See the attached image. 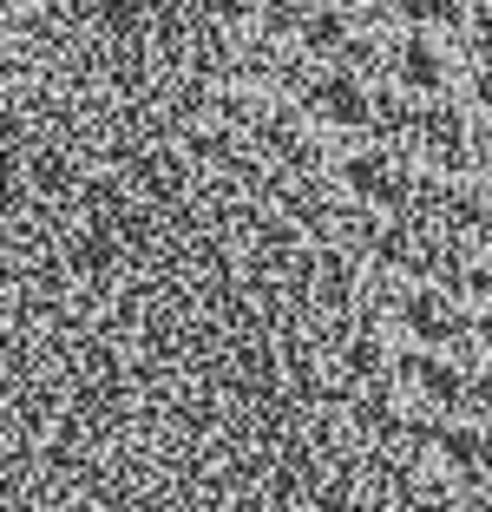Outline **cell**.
<instances>
[{"label":"cell","instance_id":"1","mask_svg":"<svg viewBox=\"0 0 492 512\" xmlns=\"http://www.w3.org/2000/svg\"><path fill=\"white\" fill-rule=\"evenodd\" d=\"M479 53L466 40V27H447V20H407V46H401V79L420 92H473Z\"/></svg>","mask_w":492,"mask_h":512},{"label":"cell","instance_id":"2","mask_svg":"<svg viewBox=\"0 0 492 512\" xmlns=\"http://www.w3.org/2000/svg\"><path fill=\"white\" fill-rule=\"evenodd\" d=\"M414 381L440 407H479V414H492V348L479 342V335H447V342H427V348H420Z\"/></svg>","mask_w":492,"mask_h":512},{"label":"cell","instance_id":"3","mask_svg":"<svg viewBox=\"0 0 492 512\" xmlns=\"http://www.w3.org/2000/svg\"><path fill=\"white\" fill-rule=\"evenodd\" d=\"M361 414H368L381 434H401V440H440V421H447V407L433 401L414 375H388V381H368L361 388Z\"/></svg>","mask_w":492,"mask_h":512},{"label":"cell","instance_id":"4","mask_svg":"<svg viewBox=\"0 0 492 512\" xmlns=\"http://www.w3.org/2000/svg\"><path fill=\"white\" fill-rule=\"evenodd\" d=\"M394 316L420 342H447V335H466V322H473V289L447 283V276H433V270H414L401 283V309Z\"/></svg>","mask_w":492,"mask_h":512},{"label":"cell","instance_id":"5","mask_svg":"<svg viewBox=\"0 0 492 512\" xmlns=\"http://www.w3.org/2000/svg\"><path fill=\"white\" fill-rule=\"evenodd\" d=\"M420 348H427V342H420L401 316H355L342 362L355 368V375H368V381H388V375H414Z\"/></svg>","mask_w":492,"mask_h":512},{"label":"cell","instance_id":"6","mask_svg":"<svg viewBox=\"0 0 492 512\" xmlns=\"http://www.w3.org/2000/svg\"><path fill=\"white\" fill-rule=\"evenodd\" d=\"M381 86H388V73H368V66L328 60V79L315 86V106H322L328 125H342V132H368L374 112H381Z\"/></svg>","mask_w":492,"mask_h":512},{"label":"cell","instance_id":"7","mask_svg":"<svg viewBox=\"0 0 492 512\" xmlns=\"http://www.w3.org/2000/svg\"><path fill=\"white\" fill-rule=\"evenodd\" d=\"M401 493H407V506H414V512H460L466 467H453L433 440H420V447L401 453Z\"/></svg>","mask_w":492,"mask_h":512},{"label":"cell","instance_id":"8","mask_svg":"<svg viewBox=\"0 0 492 512\" xmlns=\"http://www.w3.org/2000/svg\"><path fill=\"white\" fill-rule=\"evenodd\" d=\"M269 7V20L283 33H296V40H315V27H322V14H328V0H263Z\"/></svg>","mask_w":492,"mask_h":512},{"label":"cell","instance_id":"9","mask_svg":"<svg viewBox=\"0 0 492 512\" xmlns=\"http://www.w3.org/2000/svg\"><path fill=\"white\" fill-rule=\"evenodd\" d=\"M388 14H401V20H447V27H466V7L473 0H381Z\"/></svg>","mask_w":492,"mask_h":512},{"label":"cell","instance_id":"10","mask_svg":"<svg viewBox=\"0 0 492 512\" xmlns=\"http://www.w3.org/2000/svg\"><path fill=\"white\" fill-rule=\"evenodd\" d=\"M466 40L492 60V0H473V7H466Z\"/></svg>","mask_w":492,"mask_h":512},{"label":"cell","instance_id":"11","mask_svg":"<svg viewBox=\"0 0 492 512\" xmlns=\"http://www.w3.org/2000/svg\"><path fill=\"white\" fill-rule=\"evenodd\" d=\"M466 335H479V342L492 348V296H473V322H466Z\"/></svg>","mask_w":492,"mask_h":512}]
</instances>
